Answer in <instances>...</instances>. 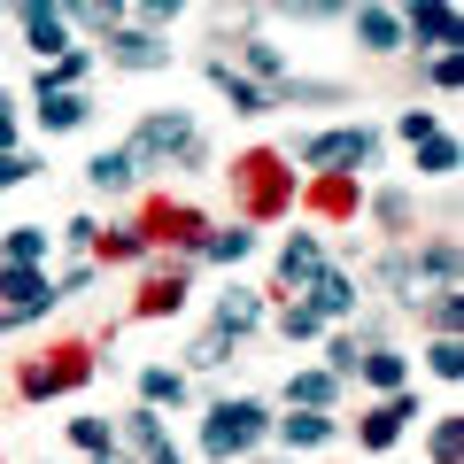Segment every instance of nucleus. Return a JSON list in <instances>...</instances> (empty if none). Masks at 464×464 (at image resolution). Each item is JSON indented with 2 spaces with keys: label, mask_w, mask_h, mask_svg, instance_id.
<instances>
[{
  "label": "nucleus",
  "mask_w": 464,
  "mask_h": 464,
  "mask_svg": "<svg viewBox=\"0 0 464 464\" xmlns=\"http://www.w3.org/2000/svg\"><path fill=\"white\" fill-rule=\"evenodd\" d=\"M47 302H63L47 286V264H0V317H16V325H24V317H39Z\"/></svg>",
  "instance_id": "obj_4"
},
{
  "label": "nucleus",
  "mask_w": 464,
  "mask_h": 464,
  "mask_svg": "<svg viewBox=\"0 0 464 464\" xmlns=\"http://www.w3.org/2000/svg\"><path fill=\"white\" fill-rule=\"evenodd\" d=\"M372 155H380V140H372L364 124H348V132H310V140H295V163H302V170H364Z\"/></svg>",
  "instance_id": "obj_3"
},
{
  "label": "nucleus",
  "mask_w": 464,
  "mask_h": 464,
  "mask_svg": "<svg viewBox=\"0 0 464 464\" xmlns=\"http://www.w3.org/2000/svg\"><path fill=\"white\" fill-rule=\"evenodd\" d=\"M418 170H426V179H449V170H457V140H449V132L418 140Z\"/></svg>",
  "instance_id": "obj_27"
},
{
  "label": "nucleus",
  "mask_w": 464,
  "mask_h": 464,
  "mask_svg": "<svg viewBox=\"0 0 464 464\" xmlns=\"http://www.w3.org/2000/svg\"><path fill=\"white\" fill-rule=\"evenodd\" d=\"M325 356H333V380H348V372H356V333H341Z\"/></svg>",
  "instance_id": "obj_40"
},
{
  "label": "nucleus",
  "mask_w": 464,
  "mask_h": 464,
  "mask_svg": "<svg viewBox=\"0 0 464 464\" xmlns=\"http://www.w3.org/2000/svg\"><path fill=\"white\" fill-rule=\"evenodd\" d=\"M70 441H78L85 457H109V449H116V433H109V418H70Z\"/></svg>",
  "instance_id": "obj_30"
},
{
  "label": "nucleus",
  "mask_w": 464,
  "mask_h": 464,
  "mask_svg": "<svg viewBox=\"0 0 464 464\" xmlns=\"http://www.w3.org/2000/svg\"><path fill=\"white\" fill-rule=\"evenodd\" d=\"M279 433L295 449H317V441H333V418L325 411H295V418H279Z\"/></svg>",
  "instance_id": "obj_23"
},
{
  "label": "nucleus",
  "mask_w": 464,
  "mask_h": 464,
  "mask_svg": "<svg viewBox=\"0 0 464 464\" xmlns=\"http://www.w3.org/2000/svg\"><path fill=\"white\" fill-rule=\"evenodd\" d=\"M124 441H132L140 457H155V449H163L170 433H163V418H155V411H132V418H124Z\"/></svg>",
  "instance_id": "obj_28"
},
{
  "label": "nucleus",
  "mask_w": 464,
  "mask_h": 464,
  "mask_svg": "<svg viewBox=\"0 0 464 464\" xmlns=\"http://www.w3.org/2000/svg\"><path fill=\"white\" fill-rule=\"evenodd\" d=\"M240 54H248V70H256V78H264V85H279V78H286V54L271 47V39H248V47H240Z\"/></svg>",
  "instance_id": "obj_32"
},
{
  "label": "nucleus",
  "mask_w": 464,
  "mask_h": 464,
  "mask_svg": "<svg viewBox=\"0 0 464 464\" xmlns=\"http://www.w3.org/2000/svg\"><path fill=\"white\" fill-rule=\"evenodd\" d=\"M124 155H132L140 170H148V163H186V170L209 163V148H201V132H194V116H179V109H155L148 124L132 132V148H124Z\"/></svg>",
  "instance_id": "obj_1"
},
{
  "label": "nucleus",
  "mask_w": 464,
  "mask_h": 464,
  "mask_svg": "<svg viewBox=\"0 0 464 464\" xmlns=\"http://www.w3.org/2000/svg\"><path fill=\"white\" fill-rule=\"evenodd\" d=\"M356 372H364V387H380V395H402V380H411V364H402L395 348H372V356H356Z\"/></svg>",
  "instance_id": "obj_17"
},
{
  "label": "nucleus",
  "mask_w": 464,
  "mask_h": 464,
  "mask_svg": "<svg viewBox=\"0 0 464 464\" xmlns=\"http://www.w3.org/2000/svg\"><path fill=\"white\" fill-rule=\"evenodd\" d=\"M101 464H132V457H116V449H109V457H101Z\"/></svg>",
  "instance_id": "obj_43"
},
{
  "label": "nucleus",
  "mask_w": 464,
  "mask_h": 464,
  "mask_svg": "<svg viewBox=\"0 0 464 464\" xmlns=\"http://www.w3.org/2000/svg\"><path fill=\"white\" fill-rule=\"evenodd\" d=\"M286 16H348V8H356V0H279Z\"/></svg>",
  "instance_id": "obj_37"
},
{
  "label": "nucleus",
  "mask_w": 464,
  "mask_h": 464,
  "mask_svg": "<svg viewBox=\"0 0 464 464\" xmlns=\"http://www.w3.org/2000/svg\"><path fill=\"white\" fill-rule=\"evenodd\" d=\"M457 78H464V63H457V47H441V54H433V85H441V93H457Z\"/></svg>",
  "instance_id": "obj_38"
},
{
  "label": "nucleus",
  "mask_w": 464,
  "mask_h": 464,
  "mask_svg": "<svg viewBox=\"0 0 464 464\" xmlns=\"http://www.w3.org/2000/svg\"><path fill=\"white\" fill-rule=\"evenodd\" d=\"M240 179H248V201H256V217H271L286 201V186H279V155H248L240 163Z\"/></svg>",
  "instance_id": "obj_13"
},
{
  "label": "nucleus",
  "mask_w": 464,
  "mask_h": 464,
  "mask_svg": "<svg viewBox=\"0 0 464 464\" xmlns=\"http://www.w3.org/2000/svg\"><path fill=\"white\" fill-rule=\"evenodd\" d=\"M317 271H325V248H317V232H295V240L279 248V286H295V295H302Z\"/></svg>",
  "instance_id": "obj_7"
},
{
  "label": "nucleus",
  "mask_w": 464,
  "mask_h": 464,
  "mask_svg": "<svg viewBox=\"0 0 464 464\" xmlns=\"http://www.w3.org/2000/svg\"><path fill=\"white\" fill-rule=\"evenodd\" d=\"M302 295H310L317 317H348V310H356V279H348V271H317Z\"/></svg>",
  "instance_id": "obj_14"
},
{
  "label": "nucleus",
  "mask_w": 464,
  "mask_h": 464,
  "mask_svg": "<svg viewBox=\"0 0 464 464\" xmlns=\"http://www.w3.org/2000/svg\"><path fill=\"white\" fill-rule=\"evenodd\" d=\"M248 248H256V232H248V225H217V232H201V256H209V264H240Z\"/></svg>",
  "instance_id": "obj_19"
},
{
  "label": "nucleus",
  "mask_w": 464,
  "mask_h": 464,
  "mask_svg": "<svg viewBox=\"0 0 464 464\" xmlns=\"http://www.w3.org/2000/svg\"><path fill=\"white\" fill-rule=\"evenodd\" d=\"M457 449H464V418H441L433 426V464H457Z\"/></svg>",
  "instance_id": "obj_35"
},
{
  "label": "nucleus",
  "mask_w": 464,
  "mask_h": 464,
  "mask_svg": "<svg viewBox=\"0 0 464 464\" xmlns=\"http://www.w3.org/2000/svg\"><path fill=\"white\" fill-rule=\"evenodd\" d=\"M426 364H433V380H464V341H457V333H441V341L426 348Z\"/></svg>",
  "instance_id": "obj_31"
},
{
  "label": "nucleus",
  "mask_w": 464,
  "mask_h": 464,
  "mask_svg": "<svg viewBox=\"0 0 464 464\" xmlns=\"http://www.w3.org/2000/svg\"><path fill=\"white\" fill-rule=\"evenodd\" d=\"M32 155H16V148H0V194H8V186H24V179H32Z\"/></svg>",
  "instance_id": "obj_36"
},
{
  "label": "nucleus",
  "mask_w": 464,
  "mask_h": 464,
  "mask_svg": "<svg viewBox=\"0 0 464 464\" xmlns=\"http://www.w3.org/2000/svg\"><path fill=\"white\" fill-rule=\"evenodd\" d=\"M0 148H16V116L0 109Z\"/></svg>",
  "instance_id": "obj_42"
},
{
  "label": "nucleus",
  "mask_w": 464,
  "mask_h": 464,
  "mask_svg": "<svg viewBox=\"0 0 464 464\" xmlns=\"http://www.w3.org/2000/svg\"><path fill=\"white\" fill-rule=\"evenodd\" d=\"M348 16H356V39H364L372 54H395V47H402V16H387L380 0H356Z\"/></svg>",
  "instance_id": "obj_9"
},
{
  "label": "nucleus",
  "mask_w": 464,
  "mask_h": 464,
  "mask_svg": "<svg viewBox=\"0 0 464 464\" xmlns=\"http://www.w3.org/2000/svg\"><path fill=\"white\" fill-rule=\"evenodd\" d=\"M0 264H47V232H39V225H16L8 240H0Z\"/></svg>",
  "instance_id": "obj_22"
},
{
  "label": "nucleus",
  "mask_w": 464,
  "mask_h": 464,
  "mask_svg": "<svg viewBox=\"0 0 464 464\" xmlns=\"http://www.w3.org/2000/svg\"><path fill=\"white\" fill-rule=\"evenodd\" d=\"M140 402H148V411H163V402L179 411V402H186V372H163V364L140 372Z\"/></svg>",
  "instance_id": "obj_20"
},
{
  "label": "nucleus",
  "mask_w": 464,
  "mask_h": 464,
  "mask_svg": "<svg viewBox=\"0 0 464 464\" xmlns=\"http://www.w3.org/2000/svg\"><path fill=\"white\" fill-rule=\"evenodd\" d=\"M78 380H85V356H78V348H63L54 364H32V372H24V395H70Z\"/></svg>",
  "instance_id": "obj_10"
},
{
  "label": "nucleus",
  "mask_w": 464,
  "mask_h": 464,
  "mask_svg": "<svg viewBox=\"0 0 464 464\" xmlns=\"http://www.w3.org/2000/svg\"><path fill=\"white\" fill-rule=\"evenodd\" d=\"M179 8H186V0H140V16H148V24H170Z\"/></svg>",
  "instance_id": "obj_41"
},
{
  "label": "nucleus",
  "mask_w": 464,
  "mask_h": 464,
  "mask_svg": "<svg viewBox=\"0 0 464 464\" xmlns=\"http://www.w3.org/2000/svg\"><path fill=\"white\" fill-rule=\"evenodd\" d=\"M426 317H433V333H457V325H464V295H457V286H433V295H426Z\"/></svg>",
  "instance_id": "obj_29"
},
{
  "label": "nucleus",
  "mask_w": 464,
  "mask_h": 464,
  "mask_svg": "<svg viewBox=\"0 0 464 464\" xmlns=\"http://www.w3.org/2000/svg\"><path fill=\"white\" fill-rule=\"evenodd\" d=\"M333 387H341L333 372H295V380H286V402H302V411H325Z\"/></svg>",
  "instance_id": "obj_21"
},
{
  "label": "nucleus",
  "mask_w": 464,
  "mask_h": 464,
  "mask_svg": "<svg viewBox=\"0 0 464 464\" xmlns=\"http://www.w3.org/2000/svg\"><path fill=\"white\" fill-rule=\"evenodd\" d=\"M411 418H418V402H411V395H387L380 411L364 418V449H387V441H395L402 426H411Z\"/></svg>",
  "instance_id": "obj_15"
},
{
  "label": "nucleus",
  "mask_w": 464,
  "mask_h": 464,
  "mask_svg": "<svg viewBox=\"0 0 464 464\" xmlns=\"http://www.w3.org/2000/svg\"><path fill=\"white\" fill-rule=\"evenodd\" d=\"M85 179H93L101 194H132V179H140V163H132V155H124V148H101L93 163H85Z\"/></svg>",
  "instance_id": "obj_16"
},
{
  "label": "nucleus",
  "mask_w": 464,
  "mask_h": 464,
  "mask_svg": "<svg viewBox=\"0 0 464 464\" xmlns=\"http://www.w3.org/2000/svg\"><path fill=\"white\" fill-rule=\"evenodd\" d=\"M109 63H116V70H163L170 47H163L155 32H109Z\"/></svg>",
  "instance_id": "obj_8"
},
{
  "label": "nucleus",
  "mask_w": 464,
  "mask_h": 464,
  "mask_svg": "<svg viewBox=\"0 0 464 464\" xmlns=\"http://www.w3.org/2000/svg\"><path fill=\"white\" fill-rule=\"evenodd\" d=\"M317 325H325V317H317L310 302H286V317H279V333H286V341H310Z\"/></svg>",
  "instance_id": "obj_34"
},
{
  "label": "nucleus",
  "mask_w": 464,
  "mask_h": 464,
  "mask_svg": "<svg viewBox=\"0 0 464 464\" xmlns=\"http://www.w3.org/2000/svg\"><path fill=\"white\" fill-rule=\"evenodd\" d=\"M24 39L39 47V63H54V54L70 47V16H63V0H24Z\"/></svg>",
  "instance_id": "obj_6"
},
{
  "label": "nucleus",
  "mask_w": 464,
  "mask_h": 464,
  "mask_svg": "<svg viewBox=\"0 0 464 464\" xmlns=\"http://www.w3.org/2000/svg\"><path fill=\"white\" fill-rule=\"evenodd\" d=\"M85 116H93V101H85L78 85H54V93H39V124H47V132H78Z\"/></svg>",
  "instance_id": "obj_12"
},
{
  "label": "nucleus",
  "mask_w": 464,
  "mask_h": 464,
  "mask_svg": "<svg viewBox=\"0 0 464 464\" xmlns=\"http://www.w3.org/2000/svg\"><path fill=\"white\" fill-rule=\"evenodd\" d=\"M179 302H186V271H155V279H148V302H140V310L163 317V310H179Z\"/></svg>",
  "instance_id": "obj_24"
},
{
  "label": "nucleus",
  "mask_w": 464,
  "mask_h": 464,
  "mask_svg": "<svg viewBox=\"0 0 464 464\" xmlns=\"http://www.w3.org/2000/svg\"><path fill=\"white\" fill-rule=\"evenodd\" d=\"M209 85H217V93H225V101H232V109H240V116H264V109H271V85L240 78V70H232V63H209Z\"/></svg>",
  "instance_id": "obj_11"
},
{
  "label": "nucleus",
  "mask_w": 464,
  "mask_h": 464,
  "mask_svg": "<svg viewBox=\"0 0 464 464\" xmlns=\"http://www.w3.org/2000/svg\"><path fill=\"white\" fill-rule=\"evenodd\" d=\"M85 78V47H63L54 63H39V93H54V85H78Z\"/></svg>",
  "instance_id": "obj_25"
},
{
  "label": "nucleus",
  "mask_w": 464,
  "mask_h": 464,
  "mask_svg": "<svg viewBox=\"0 0 464 464\" xmlns=\"http://www.w3.org/2000/svg\"><path fill=\"white\" fill-rule=\"evenodd\" d=\"M63 16L93 24V32H116V24H124V0H63Z\"/></svg>",
  "instance_id": "obj_26"
},
{
  "label": "nucleus",
  "mask_w": 464,
  "mask_h": 464,
  "mask_svg": "<svg viewBox=\"0 0 464 464\" xmlns=\"http://www.w3.org/2000/svg\"><path fill=\"white\" fill-rule=\"evenodd\" d=\"M93 248H101V256H140V248H148V232H140V225H124V232H93Z\"/></svg>",
  "instance_id": "obj_33"
},
{
  "label": "nucleus",
  "mask_w": 464,
  "mask_h": 464,
  "mask_svg": "<svg viewBox=\"0 0 464 464\" xmlns=\"http://www.w3.org/2000/svg\"><path fill=\"white\" fill-rule=\"evenodd\" d=\"M433 132H441L433 109H402V140H411V148H418V140H433Z\"/></svg>",
  "instance_id": "obj_39"
},
{
  "label": "nucleus",
  "mask_w": 464,
  "mask_h": 464,
  "mask_svg": "<svg viewBox=\"0 0 464 464\" xmlns=\"http://www.w3.org/2000/svg\"><path fill=\"white\" fill-rule=\"evenodd\" d=\"M411 16H402V32L426 39V47H464V16H457V0H402Z\"/></svg>",
  "instance_id": "obj_5"
},
{
  "label": "nucleus",
  "mask_w": 464,
  "mask_h": 464,
  "mask_svg": "<svg viewBox=\"0 0 464 464\" xmlns=\"http://www.w3.org/2000/svg\"><path fill=\"white\" fill-rule=\"evenodd\" d=\"M264 433H271V411H264V402H217L209 426H201V449H209L217 464H232V457H248Z\"/></svg>",
  "instance_id": "obj_2"
},
{
  "label": "nucleus",
  "mask_w": 464,
  "mask_h": 464,
  "mask_svg": "<svg viewBox=\"0 0 464 464\" xmlns=\"http://www.w3.org/2000/svg\"><path fill=\"white\" fill-rule=\"evenodd\" d=\"M256 317H264V302H256V295H240V286H232V295L217 302V325H209V333H225V341H240V333H248Z\"/></svg>",
  "instance_id": "obj_18"
}]
</instances>
